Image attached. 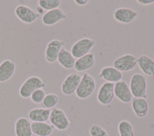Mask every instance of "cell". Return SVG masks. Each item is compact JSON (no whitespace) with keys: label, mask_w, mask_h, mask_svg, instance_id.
I'll use <instances>...</instances> for the list:
<instances>
[{"label":"cell","mask_w":154,"mask_h":136,"mask_svg":"<svg viewBox=\"0 0 154 136\" xmlns=\"http://www.w3.org/2000/svg\"><path fill=\"white\" fill-rule=\"evenodd\" d=\"M46 81L38 76H31L21 85L19 90V95L23 98H30L31 94L37 89H43L46 86Z\"/></svg>","instance_id":"cell-1"},{"label":"cell","mask_w":154,"mask_h":136,"mask_svg":"<svg viewBox=\"0 0 154 136\" xmlns=\"http://www.w3.org/2000/svg\"><path fill=\"white\" fill-rule=\"evenodd\" d=\"M129 88L134 98H147V81L141 74L135 73L131 76Z\"/></svg>","instance_id":"cell-2"},{"label":"cell","mask_w":154,"mask_h":136,"mask_svg":"<svg viewBox=\"0 0 154 136\" xmlns=\"http://www.w3.org/2000/svg\"><path fill=\"white\" fill-rule=\"evenodd\" d=\"M96 83L94 78L88 73L85 72L81 77L79 84L75 92L76 96L79 99H86L94 91Z\"/></svg>","instance_id":"cell-3"},{"label":"cell","mask_w":154,"mask_h":136,"mask_svg":"<svg viewBox=\"0 0 154 136\" xmlns=\"http://www.w3.org/2000/svg\"><path fill=\"white\" fill-rule=\"evenodd\" d=\"M96 45V41L89 38H83L76 41L72 46L70 53L75 58H79L90 53Z\"/></svg>","instance_id":"cell-4"},{"label":"cell","mask_w":154,"mask_h":136,"mask_svg":"<svg viewBox=\"0 0 154 136\" xmlns=\"http://www.w3.org/2000/svg\"><path fill=\"white\" fill-rule=\"evenodd\" d=\"M49 120L54 128L59 131L67 129L70 123L64 111L58 108H54L51 111Z\"/></svg>","instance_id":"cell-5"},{"label":"cell","mask_w":154,"mask_h":136,"mask_svg":"<svg viewBox=\"0 0 154 136\" xmlns=\"http://www.w3.org/2000/svg\"><path fill=\"white\" fill-rule=\"evenodd\" d=\"M81 76L76 72L69 74L61 84V90L65 95H70L75 93L79 84Z\"/></svg>","instance_id":"cell-6"},{"label":"cell","mask_w":154,"mask_h":136,"mask_svg":"<svg viewBox=\"0 0 154 136\" xmlns=\"http://www.w3.org/2000/svg\"><path fill=\"white\" fill-rule=\"evenodd\" d=\"M14 14L22 22L32 23L39 17L40 14L25 5H19L14 10Z\"/></svg>","instance_id":"cell-7"},{"label":"cell","mask_w":154,"mask_h":136,"mask_svg":"<svg viewBox=\"0 0 154 136\" xmlns=\"http://www.w3.org/2000/svg\"><path fill=\"white\" fill-rule=\"evenodd\" d=\"M114 96V83L105 82L100 86L97 94V99L102 105L109 104Z\"/></svg>","instance_id":"cell-8"},{"label":"cell","mask_w":154,"mask_h":136,"mask_svg":"<svg viewBox=\"0 0 154 136\" xmlns=\"http://www.w3.org/2000/svg\"><path fill=\"white\" fill-rule=\"evenodd\" d=\"M137 65V58L131 54H125L116 58L113 62V67L119 71H129Z\"/></svg>","instance_id":"cell-9"},{"label":"cell","mask_w":154,"mask_h":136,"mask_svg":"<svg viewBox=\"0 0 154 136\" xmlns=\"http://www.w3.org/2000/svg\"><path fill=\"white\" fill-rule=\"evenodd\" d=\"M64 45L63 41L54 39L47 44L45 50V58L47 62L54 63L57 61L58 55Z\"/></svg>","instance_id":"cell-10"},{"label":"cell","mask_w":154,"mask_h":136,"mask_svg":"<svg viewBox=\"0 0 154 136\" xmlns=\"http://www.w3.org/2000/svg\"><path fill=\"white\" fill-rule=\"evenodd\" d=\"M114 96L123 103H129L132 99V95L127 83L122 80L114 83Z\"/></svg>","instance_id":"cell-11"},{"label":"cell","mask_w":154,"mask_h":136,"mask_svg":"<svg viewBox=\"0 0 154 136\" xmlns=\"http://www.w3.org/2000/svg\"><path fill=\"white\" fill-rule=\"evenodd\" d=\"M137 16V11L125 7L119 8L113 12V17L114 19L122 23H131Z\"/></svg>","instance_id":"cell-12"},{"label":"cell","mask_w":154,"mask_h":136,"mask_svg":"<svg viewBox=\"0 0 154 136\" xmlns=\"http://www.w3.org/2000/svg\"><path fill=\"white\" fill-rule=\"evenodd\" d=\"M66 18L65 13L61 8H57L45 13L42 16V22L46 26H52Z\"/></svg>","instance_id":"cell-13"},{"label":"cell","mask_w":154,"mask_h":136,"mask_svg":"<svg viewBox=\"0 0 154 136\" xmlns=\"http://www.w3.org/2000/svg\"><path fill=\"white\" fill-rule=\"evenodd\" d=\"M99 77L106 81V82L116 83L122 80L123 74L114 67L107 66L101 69Z\"/></svg>","instance_id":"cell-14"},{"label":"cell","mask_w":154,"mask_h":136,"mask_svg":"<svg viewBox=\"0 0 154 136\" xmlns=\"http://www.w3.org/2000/svg\"><path fill=\"white\" fill-rule=\"evenodd\" d=\"M31 124L30 121L26 117L17 119L14 125L16 136H33Z\"/></svg>","instance_id":"cell-15"},{"label":"cell","mask_w":154,"mask_h":136,"mask_svg":"<svg viewBox=\"0 0 154 136\" xmlns=\"http://www.w3.org/2000/svg\"><path fill=\"white\" fill-rule=\"evenodd\" d=\"M137 64L142 71L147 76L154 75V61L147 55H141L137 59Z\"/></svg>","instance_id":"cell-16"},{"label":"cell","mask_w":154,"mask_h":136,"mask_svg":"<svg viewBox=\"0 0 154 136\" xmlns=\"http://www.w3.org/2000/svg\"><path fill=\"white\" fill-rule=\"evenodd\" d=\"M131 106L135 114L139 118L145 117L149 112L147 101L142 98H134L131 101Z\"/></svg>","instance_id":"cell-17"},{"label":"cell","mask_w":154,"mask_h":136,"mask_svg":"<svg viewBox=\"0 0 154 136\" xmlns=\"http://www.w3.org/2000/svg\"><path fill=\"white\" fill-rule=\"evenodd\" d=\"M15 69L16 65L12 60H4L0 64V83L8 80L14 74Z\"/></svg>","instance_id":"cell-18"},{"label":"cell","mask_w":154,"mask_h":136,"mask_svg":"<svg viewBox=\"0 0 154 136\" xmlns=\"http://www.w3.org/2000/svg\"><path fill=\"white\" fill-rule=\"evenodd\" d=\"M94 64V55L89 53L75 61L74 68L76 71L82 72L91 68Z\"/></svg>","instance_id":"cell-19"},{"label":"cell","mask_w":154,"mask_h":136,"mask_svg":"<svg viewBox=\"0 0 154 136\" xmlns=\"http://www.w3.org/2000/svg\"><path fill=\"white\" fill-rule=\"evenodd\" d=\"M51 111L42 107L32 108L28 112V117L32 122H46L49 120Z\"/></svg>","instance_id":"cell-20"},{"label":"cell","mask_w":154,"mask_h":136,"mask_svg":"<svg viewBox=\"0 0 154 136\" xmlns=\"http://www.w3.org/2000/svg\"><path fill=\"white\" fill-rule=\"evenodd\" d=\"M32 132L36 136H49L53 132L54 127L46 122H32Z\"/></svg>","instance_id":"cell-21"},{"label":"cell","mask_w":154,"mask_h":136,"mask_svg":"<svg viewBox=\"0 0 154 136\" xmlns=\"http://www.w3.org/2000/svg\"><path fill=\"white\" fill-rule=\"evenodd\" d=\"M75 61L70 52L64 48L61 50L57 58V61L60 65L67 69H70L74 67Z\"/></svg>","instance_id":"cell-22"},{"label":"cell","mask_w":154,"mask_h":136,"mask_svg":"<svg viewBox=\"0 0 154 136\" xmlns=\"http://www.w3.org/2000/svg\"><path fill=\"white\" fill-rule=\"evenodd\" d=\"M118 132L120 136H134L133 126L127 120H122L119 123Z\"/></svg>","instance_id":"cell-23"},{"label":"cell","mask_w":154,"mask_h":136,"mask_svg":"<svg viewBox=\"0 0 154 136\" xmlns=\"http://www.w3.org/2000/svg\"><path fill=\"white\" fill-rule=\"evenodd\" d=\"M59 101L60 99L57 95L55 93H50L46 95L40 105L42 108L51 109L55 107L58 104Z\"/></svg>","instance_id":"cell-24"},{"label":"cell","mask_w":154,"mask_h":136,"mask_svg":"<svg viewBox=\"0 0 154 136\" xmlns=\"http://www.w3.org/2000/svg\"><path fill=\"white\" fill-rule=\"evenodd\" d=\"M61 3L60 0H39L38 5L43 10H52L58 8Z\"/></svg>","instance_id":"cell-25"},{"label":"cell","mask_w":154,"mask_h":136,"mask_svg":"<svg viewBox=\"0 0 154 136\" xmlns=\"http://www.w3.org/2000/svg\"><path fill=\"white\" fill-rule=\"evenodd\" d=\"M89 134L90 136H108L106 130L97 124H93L90 126Z\"/></svg>","instance_id":"cell-26"},{"label":"cell","mask_w":154,"mask_h":136,"mask_svg":"<svg viewBox=\"0 0 154 136\" xmlns=\"http://www.w3.org/2000/svg\"><path fill=\"white\" fill-rule=\"evenodd\" d=\"M45 91L43 89H38L35 90L31 95V100L35 104H41L43 101L45 96H46Z\"/></svg>","instance_id":"cell-27"},{"label":"cell","mask_w":154,"mask_h":136,"mask_svg":"<svg viewBox=\"0 0 154 136\" xmlns=\"http://www.w3.org/2000/svg\"><path fill=\"white\" fill-rule=\"evenodd\" d=\"M136 1L139 4L143 5H147L154 3V0H137Z\"/></svg>","instance_id":"cell-28"},{"label":"cell","mask_w":154,"mask_h":136,"mask_svg":"<svg viewBox=\"0 0 154 136\" xmlns=\"http://www.w3.org/2000/svg\"><path fill=\"white\" fill-rule=\"evenodd\" d=\"M74 2L78 5L82 6V5H86L88 2V0H75Z\"/></svg>","instance_id":"cell-29"},{"label":"cell","mask_w":154,"mask_h":136,"mask_svg":"<svg viewBox=\"0 0 154 136\" xmlns=\"http://www.w3.org/2000/svg\"><path fill=\"white\" fill-rule=\"evenodd\" d=\"M64 136H71V135H65Z\"/></svg>","instance_id":"cell-30"}]
</instances>
